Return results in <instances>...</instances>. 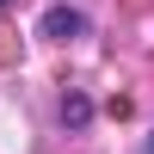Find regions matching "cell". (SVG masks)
<instances>
[{
  "label": "cell",
  "mask_w": 154,
  "mask_h": 154,
  "mask_svg": "<svg viewBox=\"0 0 154 154\" xmlns=\"http://www.w3.org/2000/svg\"><path fill=\"white\" fill-rule=\"evenodd\" d=\"M37 31H43V37H80V31H86V12H74V6H49L43 19H37Z\"/></svg>",
  "instance_id": "1"
},
{
  "label": "cell",
  "mask_w": 154,
  "mask_h": 154,
  "mask_svg": "<svg viewBox=\"0 0 154 154\" xmlns=\"http://www.w3.org/2000/svg\"><path fill=\"white\" fill-rule=\"evenodd\" d=\"M86 117H93V105H86L80 93H74V99H62V123H74V130H80Z\"/></svg>",
  "instance_id": "2"
},
{
  "label": "cell",
  "mask_w": 154,
  "mask_h": 154,
  "mask_svg": "<svg viewBox=\"0 0 154 154\" xmlns=\"http://www.w3.org/2000/svg\"><path fill=\"white\" fill-rule=\"evenodd\" d=\"M148 148H154V142H148Z\"/></svg>",
  "instance_id": "3"
}]
</instances>
